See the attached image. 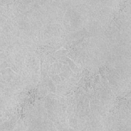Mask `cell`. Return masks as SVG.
I'll return each mask as SVG.
<instances>
[{"mask_svg": "<svg viewBox=\"0 0 131 131\" xmlns=\"http://www.w3.org/2000/svg\"><path fill=\"white\" fill-rule=\"evenodd\" d=\"M65 61L68 63V64L69 65V67L71 68V69L72 70V71H73L75 73H76L77 72H78L79 71V68L77 67V66L74 64V63L72 61H71L69 59L65 57Z\"/></svg>", "mask_w": 131, "mask_h": 131, "instance_id": "cell-1", "label": "cell"}, {"mask_svg": "<svg viewBox=\"0 0 131 131\" xmlns=\"http://www.w3.org/2000/svg\"><path fill=\"white\" fill-rule=\"evenodd\" d=\"M47 82H48V86H49V88H50V89L51 90V91H55V88L54 84H53L52 81L50 79H48L47 80Z\"/></svg>", "mask_w": 131, "mask_h": 131, "instance_id": "cell-2", "label": "cell"}]
</instances>
